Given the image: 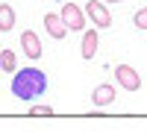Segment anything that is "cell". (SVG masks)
Wrapping results in <instances>:
<instances>
[{
  "label": "cell",
  "instance_id": "cell-1",
  "mask_svg": "<svg viewBox=\"0 0 147 132\" xmlns=\"http://www.w3.org/2000/svg\"><path fill=\"white\" fill-rule=\"evenodd\" d=\"M47 91V76L41 68H21L15 70V76H12V94H15L18 100H35L38 94Z\"/></svg>",
  "mask_w": 147,
  "mask_h": 132
},
{
  "label": "cell",
  "instance_id": "cell-10",
  "mask_svg": "<svg viewBox=\"0 0 147 132\" xmlns=\"http://www.w3.org/2000/svg\"><path fill=\"white\" fill-rule=\"evenodd\" d=\"M12 27H15V9L0 3V32H9Z\"/></svg>",
  "mask_w": 147,
  "mask_h": 132
},
{
  "label": "cell",
  "instance_id": "cell-2",
  "mask_svg": "<svg viewBox=\"0 0 147 132\" xmlns=\"http://www.w3.org/2000/svg\"><path fill=\"white\" fill-rule=\"evenodd\" d=\"M85 15L91 18V23H94L97 29L112 27V15H109L106 3H100V0H88V3H85Z\"/></svg>",
  "mask_w": 147,
  "mask_h": 132
},
{
  "label": "cell",
  "instance_id": "cell-7",
  "mask_svg": "<svg viewBox=\"0 0 147 132\" xmlns=\"http://www.w3.org/2000/svg\"><path fill=\"white\" fill-rule=\"evenodd\" d=\"M109 103H115V85H109V82H103V85H97L91 91V106H109Z\"/></svg>",
  "mask_w": 147,
  "mask_h": 132
},
{
  "label": "cell",
  "instance_id": "cell-11",
  "mask_svg": "<svg viewBox=\"0 0 147 132\" xmlns=\"http://www.w3.org/2000/svg\"><path fill=\"white\" fill-rule=\"evenodd\" d=\"M27 115H30V117H50V115H53V109L44 103V106H32V109H30Z\"/></svg>",
  "mask_w": 147,
  "mask_h": 132
},
{
  "label": "cell",
  "instance_id": "cell-6",
  "mask_svg": "<svg viewBox=\"0 0 147 132\" xmlns=\"http://www.w3.org/2000/svg\"><path fill=\"white\" fill-rule=\"evenodd\" d=\"M44 29L53 35V38L59 41V38H65L68 35V27H65V21H62V15H56V12H47L44 15Z\"/></svg>",
  "mask_w": 147,
  "mask_h": 132
},
{
  "label": "cell",
  "instance_id": "cell-13",
  "mask_svg": "<svg viewBox=\"0 0 147 132\" xmlns=\"http://www.w3.org/2000/svg\"><path fill=\"white\" fill-rule=\"evenodd\" d=\"M103 3H124V0H103Z\"/></svg>",
  "mask_w": 147,
  "mask_h": 132
},
{
  "label": "cell",
  "instance_id": "cell-12",
  "mask_svg": "<svg viewBox=\"0 0 147 132\" xmlns=\"http://www.w3.org/2000/svg\"><path fill=\"white\" fill-rule=\"evenodd\" d=\"M132 23H136L138 29H147V6H144V9H138L136 15H132Z\"/></svg>",
  "mask_w": 147,
  "mask_h": 132
},
{
  "label": "cell",
  "instance_id": "cell-8",
  "mask_svg": "<svg viewBox=\"0 0 147 132\" xmlns=\"http://www.w3.org/2000/svg\"><path fill=\"white\" fill-rule=\"evenodd\" d=\"M97 29H85L82 32V44H80V53H82V59H91L94 53H97Z\"/></svg>",
  "mask_w": 147,
  "mask_h": 132
},
{
  "label": "cell",
  "instance_id": "cell-5",
  "mask_svg": "<svg viewBox=\"0 0 147 132\" xmlns=\"http://www.w3.org/2000/svg\"><path fill=\"white\" fill-rule=\"evenodd\" d=\"M21 47H24V56L27 59H41V41H38V35H35L32 29H24L21 32Z\"/></svg>",
  "mask_w": 147,
  "mask_h": 132
},
{
  "label": "cell",
  "instance_id": "cell-3",
  "mask_svg": "<svg viewBox=\"0 0 147 132\" xmlns=\"http://www.w3.org/2000/svg\"><path fill=\"white\" fill-rule=\"evenodd\" d=\"M62 21L68 29H77V32H85V9H80L77 3H65L62 6Z\"/></svg>",
  "mask_w": 147,
  "mask_h": 132
},
{
  "label": "cell",
  "instance_id": "cell-4",
  "mask_svg": "<svg viewBox=\"0 0 147 132\" xmlns=\"http://www.w3.org/2000/svg\"><path fill=\"white\" fill-rule=\"evenodd\" d=\"M115 79H118V85L127 88V91H138V88H141V76H138V70L129 68V65H115Z\"/></svg>",
  "mask_w": 147,
  "mask_h": 132
},
{
  "label": "cell",
  "instance_id": "cell-9",
  "mask_svg": "<svg viewBox=\"0 0 147 132\" xmlns=\"http://www.w3.org/2000/svg\"><path fill=\"white\" fill-rule=\"evenodd\" d=\"M0 70H6V74L18 70V53L15 50H0Z\"/></svg>",
  "mask_w": 147,
  "mask_h": 132
}]
</instances>
